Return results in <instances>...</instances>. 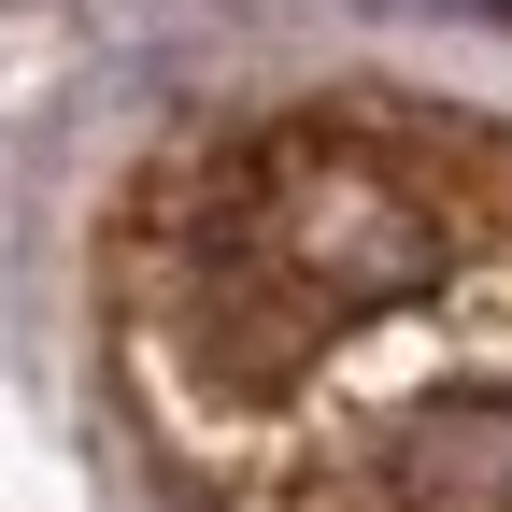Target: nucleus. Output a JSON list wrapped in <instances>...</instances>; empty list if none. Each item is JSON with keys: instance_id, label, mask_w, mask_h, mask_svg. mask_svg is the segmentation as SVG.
Returning <instances> with one entry per match:
<instances>
[{"instance_id": "obj_1", "label": "nucleus", "mask_w": 512, "mask_h": 512, "mask_svg": "<svg viewBox=\"0 0 512 512\" xmlns=\"http://www.w3.org/2000/svg\"><path fill=\"white\" fill-rule=\"evenodd\" d=\"M100 328L200 512H512V143L413 100L214 114L128 171Z\"/></svg>"}]
</instances>
